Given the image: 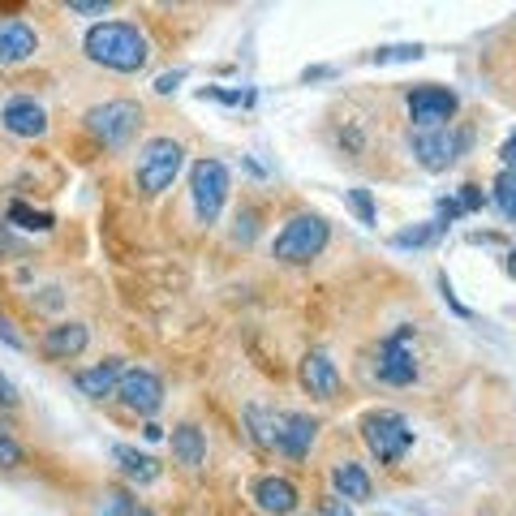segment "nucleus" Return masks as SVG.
I'll list each match as a JSON object with an SVG mask.
<instances>
[{
    "mask_svg": "<svg viewBox=\"0 0 516 516\" xmlns=\"http://www.w3.org/2000/svg\"><path fill=\"white\" fill-rule=\"evenodd\" d=\"M82 48L95 65L117 69V74H138L151 61V43L134 22H99L86 31Z\"/></svg>",
    "mask_w": 516,
    "mask_h": 516,
    "instance_id": "nucleus-1",
    "label": "nucleus"
},
{
    "mask_svg": "<svg viewBox=\"0 0 516 516\" xmlns=\"http://www.w3.org/2000/svg\"><path fill=\"white\" fill-rule=\"evenodd\" d=\"M327 241H332V228H327L323 215L301 211V215H293V220L280 228V237H276V246H271V254H276V263L301 267V263H314V258L327 250Z\"/></svg>",
    "mask_w": 516,
    "mask_h": 516,
    "instance_id": "nucleus-2",
    "label": "nucleus"
},
{
    "mask_svg": "<svg viewBox=\"0 0 516 516\" xmlns=\"http://www.w3.org/2000/svg\"><path fill=\"white\" fill-rule=\"evenodd\" d=\"M362 443L379 465H396V461H405V452L413 448V426L405 422V413H396V409H370L362 418Z\"/></svg>",
    "mask_w": 516,
    "mask_h": 516,
    "instance_id": "nucleus-3",
    "label": "nucleus"
},
{
    "mask_svg": "<svg viewBox=\"0 0 516 516\" xmlns=\"http://www.w3.org/2000/svg\"><path fill=\"white\" fill-rule=\"evenodd\" d=\"M185 164V151H181V142L177 138H151L147 147L138 151V168H134V181H138V190L155 198V194H164L172 181H177V172Z\"/></svg>",
    "mask_w": 516,
    "mask_h": 516,
    "instance_id": "nucleus-4",
    "label": "nucleus"
},
{
    "mask_svg": "<svg viewBox=\"0 0 516 516\" xmlns=\"http://www.w3.org/2000/svg\"><path fill=\"white\" fill-rule=\"evenodd\" d=\"M228 190H233V177L220 160H198L190 168V198H194V215L198 224H215L220 211L228 203Z\"/></svg>",
    "mask_w": 516,
    "mask_h": 516,
    "instance_id": "nucleus-5",
    "label": "nucleus"
},
{
    "mask_svg": "<svg viewBox=\"0 0 516 516\" xmlns=\"http://www.w3.org/2000/svg\"><path fill=\"white\" fill-rule=\"evenodd\" d=\"M82 121H86V134L99 138L104 147H125L142 121V108L134 99H108V104H95Z\"/></svg>",
    "mask_w": 516,
    "mask_h": 516,
    "instance_id": "nucleus-6",
    "label": "nucleus"
},
{
    "mask_svg": "<svg viewBox=\"0 0 516 516\" xmlns=\"http://www.w3.org/2000/svg\"><path fill=\"white\" fill-rule=\"evenodd\" d=\"M409 147H413V160H418L426 172H448L465 155L469 134H465V129H452V125H443V129H418V134L409 138Z\"/></svg>",
    "mask_w": 516,
    "mask_h": 516,
    "instance_id": "nucleus-7",
    "label": "nucleus"
},
{
    "mask_svg": "<svg viewBox=\"0 0 516 516\" xmlns=\"http://www.w3.org/2000/svg\"><path fill=\"white\" fill-rule=\"evenodd\" d=\"M375 370H379V379L392 383V387H409L413 379H418V362H413V327H396V332L379 344Z\"/></svg>",
    "mask_w": 516,
    "mask_h": 516,
    "instance_id": "nucleus-8",
    "label": "nucleus"
},
{
    "mask_svg": "<svg viewBox=\"0 0 516 516\" xmlns=\"http://www.w3.org/2000/svg\"><path fill=\"white\" fill-rule=\"evenodd\" d=\"M117 400L129 413H138V418H155L160 405H164V379L155 375V370H147V366L125 370L121 383H117Z\"/></svg>",
    "mask_w": 516,
    "mask_h": 516,
    "instance_id": "nucleus-9",
    "label": "nucleus"
},
{
    "mask_svg": "<svg viewBox=\"0 0 516 516\" xmlns=\"http://www.w3.org/2000/svg\"><path fill=\"white\" fill-rule=\"evenodd\" d=\"M456 108H461V99L448 86H418V91H409V117L422 129H443L456 117Z\"/></svg>",
    "mask_w": 516,
    "mask_h": 516,
    "instance_id": "nucleus-10",
    "label": "nucleus"
},
{
    "mask_svg": "<svg viewBox=\"0 0 516 516\" xmlns=\"http://www.w3.org/2000/svg\"><path fill=\"white\" fill-rule=\"evenodd\" d=\"M297 379H301V387H306L314 400H336L340 396V370H336V362L323 349H310L306 357H301Z\"/></svg>",
    "mask_w": 516,
    "mask_h": 516,
    "instance_id": "nucleus-11",
    "label": "nucleus"
},
{
    "mask_svg": "<svg viewBox=\"0 0 516 516\" xmlns=\"http://www.w3.org/2000/svg\"><path fill=\"white\" fill-rule=\"evenodd\" d=\"M0 125H5L13 138H43L48 134V112H43V104H35L31 95H13V99H5V108H0Z\"/></svg>",
    "mask_w": 516,
    "mask_h": 516,
    "instance_id": "nucleus-12",
    "label": "nucleus"
},
{
    "mask_svg": "<svg viewBox=\"0 0 516 516\" xmlns=\"http://www.w3.org/2000/svg\"><path fill=\"white\" fill-rule=\"evenodd\" d=\"M314 435H319V422H314L310 413H280L276 452H284L289 461H301V456H310Z\"/></svg>",
    "mask_w": 516,
    "mask_h": 516,
    "instance_id": "nucleus-13",
    "label": "nucleus"
},
{
    "mask_svg": "<svg viewBox=\"0 0 516 516\" xmlns=\"http://www.w3.org/2000/svg\"><path fill=\"white\" fill-rule=\"evenodd\" d=\"M91 344V332H86V323H52L48 332H43V340H39V349H43V357L48 362H74V357Z\"/></svg>",
    "mask_w": 516,
    "mask_h": 516,
    "instance_id": "nucleus-14",
    "label": "nucleus"
},
{
    "mask_svg": "<svg viewBox=\"0 0 516 516\" xmlns=\"http://www.w3.org/2000/svg\"><path fill=\"white\" fill-rule=\"evenodd\" d=\"M39 52V35L22 18H0V65H22Z\"/></svg>",
    "mask_w": 516,
    "mask_h": 516,
    "instance_id": "nucleus-15",
    "label": "nucleus"
},
{
    "mask_svg": "<svg viewBox=\"0 0 516 516\" xmlns=\"http://www.w3.org/2000/svg\"><path fill=\"white\" fill-rule=\"evenodd\" d=\"M254 504H258V512H267V516H293L297 504H301V495H297V486L289 478L267 473V478L254 482Z\"/></svg>",
    "mask_w": 516,
    "mask_h": 516,
    "instance_id": "nucleus-16",
    "label": "nucleus"
},
{
    "mask_svg": "<svg viewBox=\"0 0 516 516\" xmlns=\"http://www.w3.org/2000/svg\"><path fill=\"white\" fill-rule=\"evenodd\" d=\"M125 375V366H121V357H108V362H99L91 370H78V392L82 396H91V400H104V396H117V383Z\"/></svg>",
    "mask_w": 516,
    "mask_h": 516,
    "instance_id": "nucleus-17",
    "label": "nucleus"
},
{
    "mask_svg": "<svg viewBox=\"0 0 516 516\" xmlns=\"http://www.w3.org/2000/svg\"><path fill=\"white\" fill-rule=\"evenodd\" d=\"M172 461L185 465V469H203L207 461V435L198 430L194 422H181V426H172Z\"/></svg>",
    "mask_w": 516,
    "mask_h": 516,
    "instance_id": "nucleus-18",
    "label": "nucleus"
},
{
    "mask_svg": "<svg viewBox=\"0 0 516 516\" xmlns=\"http://www.w3.org/2000/svg\"><path fill=\"white\" fill-rule=\"evenodd\" d=\"M332 486H336V495L344 499V504H362V499H370V473L357 461H340L332 469Z\"/></svg>",
    "mask_w": 516,
    "mask_h": 516,
    "instance_id": "nucleus-19",
    "label": "nucleus"
},
{
    "mask_svg": "<svg viewBox=\"0 0 516 516\" xmlns=\"http://www.w3.org/2000/svg\"><path fill=\"white\" fill-rule=\"evenodd\" d=\"M112 461H117L125 478L138 482V486H147V482L160 478V461H155V456H147V452H138V448H125V443H117V448H112Z\"/></svg>",
    "mask_w": 516,
    "mask_h": 516,
    "instance_id": "nucleus-20",
    "label": "nucleus"
},
{
    "mask_svg": "<svg viewBox=\"0 0 516 516\" xmlns=\"http://www.w3.org/2000/svg\"><path fill=\"white\" fill-rule=\"evenodd\" d=\"M280 413H284V409H271V405H250V409H246V426H250V439L258 443V448L276 452Z\"/></svg>",
    "mask_w": 516,
    "mask_h": 516,
    "instance_id": "nucleus-21",
    "label": "nucleus"
},
{
    "mask_svg": "<svg viewBox=\"0 0 516 516\" xmlns=\"http://www.w3.org/2000/svg\"><path fill=\"white\" fill-rule=\"evenodd\" d=\"M99 516H155V512L147 504H138L121 486H112V491H104V499H99Z\"/></svg>",
    "mask_w": 516,
    "mask_h": 516,
    "instance_id": "nucleus-22",
    "label": "nucleus"
},
{
    "mask_svg": "<svg viewBox=\"0 0 516 516\" xmlns=\"http://www.w3.org/2000/svg\"><path fill=\"white\" fill-rule=\"evenodd\" d=\"M5 220L13 228H26V233H48V228L56 224L48 211H35V207H26V203H9L5 207Z\"/></svg>",
    "mask_w": 516,
    "mask_h": 516,
    "instance_id": "nucleus-23",
    "label": "nucleus"
},
{
    "mask_svg": "<svg viewBox=\"0 0 516 516\" xmlns=\"http://www.w3.org/2000/svg\"><path fill=\"white\" fill-rule=\"evenodd\" d=\"M495 203H499V211H504L508 220H516V177L512 172H504V177L495 181Z\"/></svg>",
    "mask_w": 516,
    "mask_h": 516,
    "instance_id": "nucleus-24",
    "label": "nucleus"
},
{
    "mask_svg": "<svg viewBox=\"0 0 516 516\" xmlns=\"http://www.w3.org/2000/svg\"><path fill=\"white\" fill-rule=\"evenodd\" d=\"M26 461V452H22V443L9 435L5 426H0V469H18Z\"/></svg>",
    "mask_w": 516,
    "mask_h": 516,
    "instance_id": "nucleus-25",
    "label": "nucleus"
},
{
    "mask_svg": "<svg viewBox=\"0 0 516 516\" xmlns=\"http://www.w3.org/2000/svg\"><path fill=\"white\" fill-rule=\"evenodd\" d=\"M349 207L362 215V224L366 228H375L379 224V215H375V198H370V190H349Z\"/></svg>",
    "mask_w": 516,
    "mask_h": 516,
    "instance_id": "nucleus-26",
    "label": "nucleus"
},
{
    "mask_svg": "<svg viewBox=\"0 0 516 516\" xmlns=\"http://www.w3.org/2000/svg\"><path fill=\"white\" fill-rule=\"evenodd\" d=\"M418 56H422L418 43H400V48H379L375 61H379V65H383V61H418Z\"/></svg>",
    "mask_w": 516,
    "mask_h": 516,
    "instance_id": "nucleus-27",
    "label": "nucleus"
},
{
    "mask_svg": "<svg viewBox=\"0 0 516 516\" xmlns=\"http://www.w3.org/2000/svg\"><path fill=\"white\" fill-rule=\"evenodd\" d=\"M430 237H435V228L422 224V228H409V233H396V237H392V246H396V250H405V246H426Z\"/></svg>",
    "mask_w": 516,
    "mask_h": 516,
    "instance_id": "nucleus-28",
    "label": "nucleus"
},
{
    "mask_svg": "<svg viewBox=\"0 0 516 516\" xmlns=\"http://www.w3.org/2000/svg\"><path fill=\"white\" fill-rule=\"evenodd\" d=\"M482 203H486V198H482L478 185H461V194H456V207H461V211H482Z\"/></svg>",
    "mask_w": 516,
    "mask_h": 516,
    "instance_id": "nucleus-29",
    "label": "nucleus"
},
{
    "mask_svg": "<svg viewBox=\"0 0 516 516\" xmlns=\"http://www.w3.org/2000/svg\"><path fill=\"white\" fill-rule=\"evenodd\" d=\"M69 13H82V18H91V13H108V0H69Z\"/></svg>",
    "mask_w": 516,
    "mask_h": 516,
    "instance_id": "nucleus-30",
    "label": "nucleus"
},
{
    "mask_svg": "<svg viewBox=\"0 0 516 516\" xmlns=\"http://www.w3.org/2000/svg\"><path fill=\"white\" fill-rule=\"evenodd\" d=\"M319 516H353V508H349V504H344V499H340V495H327V499H323V504H319Z\"/></svg>",
    "mask_w": 516,
    "mask_h": 516,
    "instance_id": "nucleus-31",
    "label": "nucleus"
},
{
    "mask_svg": "<svg viewBox=\"0 0 516 516\" xmlns=\"http://www.w3.org/2000/svg\"><path fill=\"white\" fill-rule=\"evenodd\" d=\"M13 405H18V387L0 375V409H13Z\"/></svg>",
    "mask_w": 516,
    "mask_h": 516,
    "instance_id": "nucleus-32",
    "label": "nucleus"
},
{
    "mask_svg": "<svg viewBox=\"0 0 516 516\" xmlns=\"http://www.w3.org/2000/svg\"><path fill=\"white\" fill-rule=\"evenodd\" d=\"M0 340H5V344H13V349H22V340H18V336H13V327H9V319H0Z\"/></svg>",
    "mask_w": 516,
    "mask_h": 516,
    "instance_id": "nucleus-33",
    "label": "nucleus"
},
{
    "mask_svg": "<svg viewBox=\"0 0 516 516\" xmlns=\"http://www.w3.org/2000/svg\"><path fill=\"white\" fill-rule=\"evenodd\" d=\"M181 78H185V74H164L160 82H155V91H160V95H168V91H172V86H177Z\"/></svg>",
    "mask_w": 516,
    "mask_h": 516,
    "instance_id": "nucleus-34",
    "label": "nucleus"
},
{
    "mask_svg": "<svg viewBox=\"0 0 516 516\" xmlns=\"http://www.w3.org/2000/svg\"><path fill=\"white\" fill-rule=\"evenodd\" d=\"M504 160H516V138H508V147H504Z\"/></svg>",
    "mask_w": 516,
    "mask_h": 516,
    "instance_id": "nucleus-35",
    "label": "nucleus"
},
{
    "mask_svg": "<svg viewBox=\"0 0 516 516\" xmlns=\"http://www.w3.org/2000/svg\"><path fill=\"white\" fill-rule=\"evenodd\" d=\"M508 276H512V280H516V250H512V254H508Z\"/></svg>",
    "mask_w": 516,
    "mask_h": 516,
    "instance_id": "nucleus-36",
    "label": "nucleus"
}]
</instances>
